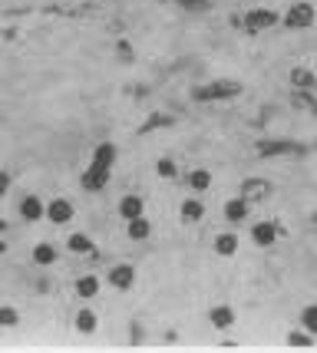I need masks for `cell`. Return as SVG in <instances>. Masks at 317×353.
I'll list each match as a JSON object with an SVG mask.
<instances>
[{
	"label": "cell",
	"instance_id": "1",
	"mask_svg": "<svg viewBox=\"0 0 317 353\" xmlns=\"http://www.w3.org/2000/svg\"><path fill=\"white\" fill-rule=\"evenodd\" d=\"M116 145L113 142H99L96 149H93V162L90 169L83 172V179L79 185L86 188V192H103L106 185H109V175H113V165H116Z\"/></svg>",
	"mask_w": 317,
	"mask_h": 353
},
{
	"label": "cell",
	"instance_id": "2",
	"mask_svg": "<svg viewBox=\"0 0 317 353\" xmlns=\"http://www.w3.org/2000/svg\"><path fill=\"white\" fill-rule=\"evenodd\" d=\"M235 96H242L238 79H211V83H205V86H198L192 92L195 103H218V99H235Z\"/></svg>",
	"mask_w": 317,
	"mask_h": 353
},
{
	"label": "cell",
	"instance_id": "3",
	"mask_svg": "<svg viewBox=\"0 0 317 353\" xmlns=\"http://www.w3.org/2000/svg\"><path fill=\"white\" fill-rule=\"evenodd\" d=\"M314 20H317V10H314V3H307V0L291 3L287 14L281 17V23H285L287 30H307V27H314Z\"/></svg>",
	"mask_w": 317,
	"mask_h": 353
},
{
	"label": "cell",
	"instance_id": "4",
	"mask_svg": "<svg viewBox=\"0 0 317 353\" xmlns=\"http://www.w3.org/2000/svg\"><path fill=\"white\" fill-rule=\"evenodd\" d=\"M281 23V17L274 14L271 7H258V10H248L242 20L244 33H251V37H258V33H268L271 27H278Z\"/></svg>",
	"mask_w": 317,
	"mask_h": 353
},
{
	"label": "cell",
	"instance_id": "5",
	"mask_svg": "<svg viewBox=\"0 0 317 353\" xmlns=\"http://www.w3.org/2000/svg\"><path fill=\"white\" fill-rule=\"evenodd\" d=\"M258 155H265V159H278V155H304L301 142H294V139H258Z\"/></svg>",
	"mask_w": 317,
	"mask_h": 353
},
{
	"label": "cell",
	"instance_id": "6",
	"mask_svg": "<svg viewBox=\"0 0 317 353\" xmlns=\"http://www.w3.org/2000/svg\"><path fill=\"white\" fill-rule=\"evenodd\" d=\"M242 192L248 201H265V199H271V192H274V185L268 182V179H258V175H251V179H244L242 182Z\"/></svg>",
	"mask_w": 317,
	"mask_h": 353
},
{
	"label": "cell",
	"instance_id": "7",
	"mask_svg": "<svg viewBox=\"0 0 317 353\" xmlns=\"http://www.w3.org/2000/svg\"><path fill=\"white\" fill-rule=\"evenodd\" d=\"M109 284H113L116 291H129V288L136 284V268H133V264H113V268H109Z\"/></svg>",
	"mask_w": 317,
	"mask_h": 353
},
{
	"label": "cell",
	"instance_id": "8",
	"mask_svg": "<svg viewBox=\"0 0 317 353\" xmlns=\"http://www.w3.org/2000/svg\"><path fill=\"white\" fill-rule=\"evenodd\" d=\"M46 221H53V225H66V221H73V201L53 199L50 205H46Z\"/></svg>",
	"mask_w": 317,
	"mask_h": 353
},
{
	"label": "cell",
	"instance_id": "9",
	"mask_svg": "<svg viewBox=\"0 0 317 353\" xmlns=\"http://www.w3.org/2000/svg\"><path fill=\"white\" fill-rule=\"evenodd\" d=\"M248 208H251V201L244 199V195L228 199L225 201V221H231V225H242L244 218H248Z\"/></svg>",
	"mask_w": 317,
	"mask_h": 353
},
{
	"label": "cell",
	"instance_id": "10",
	"mask_svg": "<svg viewBox=\"0 0 317 353\" xmlns=\"http://www.w3.org/2000/svg\"><path fill=\"white\" fill-rule=\"evenodd\" d=\"M251 241L258 248H271L278 241V228H274L271 221H258V225H251Z\"/></svg>",
	"mask_w": 317,
	"mask_h": 353
},
{
	"label": "cell",
	"instance_id": "11",
	"mask_svg": "<svg viewBox=\"0 0 317 353\" xmlns=\"http://www.w3.org/2000/svg\"><path fill=\"white\" fill-rule=\"evenodd\" d=\"M20 218L23 221H40V218H46V205L37 195H27V199L20 201Z\"/></svg>",
	"mask_w": 317,
	"mask_h": 353
},
{
	"label": "cell",
	"instance_id": "12",
	"mask_svg": "<svg viewBox=\"0 0 317 353\" xmlns=\"http://www.w3.org/2000/svg\"><path fill=\"white\" fill-rule=\"evenodd\" d=\"M146 215V201L139 199V195H126V199L119 201V218L122 221H133V218Z\"/></svg>",
	"mask_w": 317,
	"mask_h": 353
},
{
	"label": "cell",
	"instance_id": "13",
	"mask_svg": "<svg viewBox=\"0 0 317 353\" xmlns=\"http://www.w3.org/2000/svg\"><path fill=\"white\" fill-rule=\"evenodd\" d=\"M287 79H291V86H294V90H307V92L317 90V77L311 73V70H304V66H294Z\"/></svg>",
	"mask_w": 317,
	"mask_h": 353
},
{
	"label": "cell",
	"instance_id": "14",
	"mask_svg": "<svg viewBox=\"0 0 317 353\" xmlns=\"http://www.w3.org/2000/svg\"><path fill=\"white\" fill-rule=\"evenodd\" d=\"M179 215H182V221L185 225H195V221H202L205 218V205L198 199H185L182 201V208H179Z\"/></svg>",
	"mask_w": 317,
	"mask_h": 353
},
{
	"label": "cell",
	"instance_id": "15",
	"mask_svg": "<svg viewBox=\"0 0 317 353\" xmlns=\"http://www.w3.org/2000/svg\"><path fill=\"white\" fill-rule=\"evenodd\" d=\"M33 264H37V268H50V264H57V245L40 241V245L33 248Z\"/></svg>",
	"mask_w": 317,
	"mask_h": 353
},
{
	"label": "cell",
	"instance_id": "16",
	"mask_svg": "<svg viewBox=\"0 0 317 353\" xmlns=\"http://www.w3.org/2000/svg\"><path fill=\"white\" fill-rule=\"evenodd\" d=\"M238 245H242V238H238V234H231V231H228V234H218V238H215V254L231 258V254L238 251Z\"/></svg>",
	"mask_w": 317,
	"mask_h": 353
},
{
	"label": "cell",
	"instance_id": "17",
	"mask_svg": "<svg viewBox=\"0 0 317 353\" xmlns=\"http://www.w3.org/2000/svg\"><path fill=\"white\" fill-rule=\"evenodd\" d=\"M126 234H129L133 241H146L152 234V225L146 221V215H139V218H133V221H126Z\"/></svg>",
	"mask_w": 317,
	"mask_h": 353
},
{
	"label": "cell",
	"instance_id": "18",
	"mask_svg": "<svg viewBox=\"0 0 317 353\" xmlns=\"http://www.w3.org/2000/svg\"><path fill=\"white\" fill-rule=\"evenodd\" d=\"M209 317H211V323H215L218 330H228V327L235 323V310L225 307V304H218V307H211Z\"/></svg>",
	"mask_w": 317,
	"mask_h": 353
},
{
	"label": "cell",
	"instance_id": "19",
	"mask_svg": "<svg viewBox=\"0 0 317 353\" xmlns=\"http://www.w3.org/2000/svg\"><path fill=\"white\" fill-rule=\"evenodd\" d=\"M185 182H189V188H192V192H209V185H211V172H209V169H192V172H189V179H185Z\"/></svg>",
	"mask_w": 317,
	"mask_h": 353
},
{
	"label": "cell",
	"instance_id": "20",
	"mask_svg": "<svg viewBox=\"0 0 317 353\" xmlns=\"http://www.w3.org/2000/svg\"><path fill=\"white\" fill-rule=\"evenodd\" d=\"M66 248H70L73 254H93V238L90 234H83V231H76V234H70Z\"/></svg>",
	"mask_w": 317,
	"mask_h": 353
},
{
	"label": "cell",
	"instance_id": "21",
	"mask_svg": "<svg viewBox=\"0 0 317 353\" xmlns=\"http://www.w3.org/2000/svg\"><path fill=\"white\" fill-rule=\"evenodd\" d=\"M73 323H76V330H79V334H96V314H93L90 307L79 310Z\"/></svg>",
	"mask_w": 317,
	"mask_h": 353
},
{
	"label": "cell",
	"instance_id": "22",
	"mask_svg": "<svg viewBox=\"0 0 317 353\" xmlns=\"http://www.w3.org/2000/svg\"><path fill=\"white\" fill-rule=\"evenodd\" d=\"M96 291H99V277L86 274L76 281V294H79V297H96Z\"/></svg>",
	"mask_w": 317,
	"mask_h": 353
},
{
	"label": "cell",
	"instance_id": "23",
	"mask_svg": "<svg viewBox=\"0 0 317 353\" xmlns=\"http://www.w3.org/2000/svg\"><path fill=\"white\" fill-rule=\"evenodd\" d=\"M291 103H294L298 109H311V112L317 116V99L307 90H294V92H291Z\"/></svg>",
	"mask_w": 317,
	"mask_h": 353
},
{
	"label": "cell",
	"instance_id": "24",
	"mask_svg": "<svg viewBox=\"0 0 317 353\" xmlns=\"http://www.w3.org/2000/svg\"><path fill=\"white\" fill-rule=\"evenodd\" d=\"M172 123H175L172 116H159V112H155V116H149L146 123L139 125V136H146V132H152V129H166V125H172Z\"/></svg>",
	"mask_w": 317,
	"mask_h": 353
},
{
	"label": "cell",
	"instance_id": "25",
	"mask_svg": "<svg viewBox=\"0 0 317 353\" xmlns=\"http://www.w3.org/2000/svg\"><path fill=\"white\" fill-rule=\"evenodd\" d=\"M314 334H311V330H291V334H287V343H291V347H311V343H314Z\"/></svg>",
	"mask_w": 317,
	"mask_h": 353
},
{
	"label": "cell",
	"instance_id": "26",
	"mask_svg": "<svg viewBox=\"0 0 317 353\" xmlns=\"http://www.w3.org/2000/svg\"><path fill=\"white\" fill-rule=\"evenodd\" d=\"M301 327L317 337V304H307V307L301 310Z\"/></svg>",
	"mask_w": 317,
	"mask_h": 353
},
{
	"label": "cell",
	"instance_id": "27",
	"mask_svg": "<svg viewBox=\"0 0 317 353\" xmlns=\"http://www.w3.org/2000/svg\"><path fill=\"white\" fill-rule=\"evenodd\" d=\"M155 172H159L162 179H175V175H179V165H175L172 159H159V162H155Z\"/></svg>",
	"mask_w": 317,
	"mask_h": 353
},
{
	"label": "cell",
	"instance_id": "28",
	"mask_svg": "<svg viewBox=\"0 0 317 353\" xmlns=\"http://www.w3.org/2000/svg\"><path fill=\"white\" fill-rule=\"evenodd\" d=\"M116 57H119L122 63H133V60H136V53H133L129 40H116Z\"/></svg>",
	"mask_w": 317,
	"mask_h": 353
},
{
	"label": "cell",
	"instance_id": "29",
	"mask_svg": "<svg viewBox=\"0 0 317 353\" xmlns=\"http://www.w3.org/2000/svg\"><path fill=\"white\" fill-rule=\"evenodd\" d=\"M20 323V314L14 307H0V327H17Z\"/></svg>",
	"mask_w": 317,
	"mask_h": 353
},
{
	"label": "cell",
	"instance_id": "30",
	"mask_svg": "<svg viewBox=\"0 0 317 353\" xmlns=\"http://www.w3.org/2000/svg\"><path fill=\"white\" fill-rule=\"evenodd\" d=\"M175 3H179L182 10H205L211 0H175Z\"/></svg>",
	"mask_w": 317,
	"mask_h": 353
},
{
	"label": "cell",
	"instance_id": "31",
	"mask_svg": "<svg viewBox=\"0 0 317 353\" xmlns=\"http://www.w3.org/2000/svg\"><path fill=\"white\" fill-rule=\"evenodd\" d=\"M7 188H10V175H7V172H0V199L7 195Z\"/></svg>",
	"mask_w": 317,
	"mask_h": 353
},
{
	"label": "cell",
	"instance_id": "32",
	"mask_svg": "<svg viewBox=\"0 0 317 353\" xmlns=\"http://www.w3.org/2000/svg\"><path fill=\"white\" fill-rule=\"evenodd\" d=\"M129 340H133V343H139V340H142V327H136V323H133V330H129Z\"/></svg>",
	"mask_w": 317,
	"mask_h": 353
},
{
	"label": "cell",
	"instance_id": "33",
	"mask_svg": "<svg viewBox=\"0 0 317 353\" xmlns=\"http://www.w3.org/2000/svg\"><path fill=\"white\" fill-rule=\"evenodd\" d=\"M311 221H314V225H317V212H314V215H311Z\"/></svg>",
	"mask_w": 317,
	"mask_h": 353
}]
</instances>
